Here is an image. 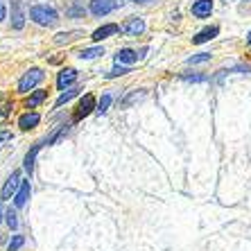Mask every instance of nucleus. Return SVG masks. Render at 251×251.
I'll list each match as a JSON object with an SVG mask.
<instances>
[{"mask_svg": "<svg viewBox=\"0 0 251 251\" xmlns=\"http://www.w3.org/2000/svg\"><path fill=\"white\" fill-rule=\"evenodd\" d=\"M18 188H21V172H12V176L5 181V186H2V193H0V197L2 199H9L12 195L18 193Z\"/></svg>", "mask_w": 251, "mask_h": 251, "instance_id": "nucleus-5", "label": "nucleus"}, {"mask_svg": "<svg viewBox=\"0 0 251 251\" xmlns=\"http://www.w3.org/2000/svg\"><path fill=\"white\" fill-rule=\"evenodd\" d=\"M41 147H43V143H36L34 147H32V152H27V156H25V170H27L29 175L34 172V158H36V154L41 152Z\"/></svg>", "mask_w": 251, "mask_h": 251, "instance_id": "nucleus-15", "label": "nucleus"}, {"mask_svg": "<svg viewBox=\"0 0 251 251\" xmlns=\"http://www.w3.org/2000/svg\"><path fill=\"white\" fill-rule=\"evenodd\" d=\"M7 224H9V228H16L18 226V220H16V210H12V208H9V210H7Z\"/></svg>", "mask_w": 251, "mask_h": 251, "instance_id": "nucleus-23", "label": "nucleus"}, {"mask_svg": "<svg viewBox=\"0 0 251 251\" xmlns=\"http://www.w3.org/2000/svg\"><path fill=\"white\" fill-rule=\"evenodd\" d=\"M220 34V29L217 27H206V29H201L197 36H193V43H206V41H210V39H215V36Z\"/></svg>", "mask_w": 251, "mask_h": 251, "instance_id": "nucleus-13", "label": "nucleus"}, {"mask_svg": "<svg viewBox=\"0 0 251 251\" xmlns=\"http://www.w3.org/2000/svg\"><path fill=\"white\" fill-rule=\"evenodd\" d=\"M29 18H32L36 25H43V27H50V25H54L59 21L57 12H54L52 7H48V5L32 7V9H29Z\"/></svg>", "mask_w": 251, "mask_h": 251, "instance_id": "nucleus-1", "label": "nucleus"}, {"mask_svg": "<svg viewBox=\"0 0 251 251\" xmlns=\"http://www.w3.org/2000/svg\"><path fill=\"white\" fill-rule=\"evenodd\" d=\"M82 36V32H64V34H57V39H54V43H68V41H73V39H79Z\"/></svg>", "mask_w": 251, "mask_h": 251, "instance_id": "nucleus-18", "label": "nucleus"}, {"mask_svg": "<svg viewBox=\"0 0 251 251\" xmlns=\"http://www.w3.org/2000/svg\"><path fill=\"white\" fill-rule=\"evenodd\" d=\"M46 98H48V91H34V93L29 95V100H27V109H34V106H39Z\"/></svg>", "mask_w": 251, "mask_h": 251, "instance_id": "nucleus-16", "label": "nucleus"}, {"mask_svg": "<svg viewBox=\"0 0 251 251\" xmlns=\"http://www.w3.org/2000/svg\"><path fill=\"white\" fill-rule=\"evenodd\" d=\"M100 54H104L102 48H86V50H82V52H77V57L79 59H95V57H100Z\"/></svg>", "mask_w": 251, "mask_h": 251, "instance_id": "nucleus-17", "label": "nucleus"}, {"mask_svg": "<svg viewBox=\"0 0 251 251\" xmlns=\"http://www.w3.org/2000/svg\"><path fill=\"white\" fill-rule=\"evenodd\" d=\"M0 215H2V213H0Z\"/></svg>", "mask_w": 251, "mask_h": 251, "instance_id": "nucleus-31", "label": "nucleus"}, {"mask_svg": "<svg viewBox=\"0 0 251 251\" xmlns=\"http://www.w3.org/2000/svg\"><path fill=\"white\" fill-rule=\"evenodd\" d=\"M39 123H41V116H39V113H23V116L18 118V127L23 129V131L34 129Z\"/></svg>", "mask_w": 251, "mask_h": 251, "instance_id": "nucleus-9", "label": "nucleus"}, {"mask_svg": "<svg viewBox=\"0 0 251 251\" xmlns=\"http://www.w3.org/2000/svg\"><path fill=\"white\" fill-rule=\"evenodd\" d=\"M77 93H79V88H70V91L61 93V95H59V100H57V106H61V104H66V102H70V100L75 98Z\"/></svg>", "mask_w": 251, "mask_h": 251, "instance_id": "nucleus-19", "label": "nucleus"}, {"mask_svg": "<svg viewBox=\"0 0 251 251\" xmlns=\"http://www.w3.org/2000/svg\"><path fill=\"white\" fill-rule=\"evenodd\" d=\"M204 61H210V54H208V52L195 54V57H190V59H188V64H204Z\"/></svg>", "mask_w": 251, "mask_h": 251, "instance_id": "nucleus-22", "label": "nucleus"}, {"mask_svg": "<svg viewBox=\"0 0 251 251\" xmlns=\"http://www.w3.org/2000/svg\"><path fill=\"white\" fill-rule=\"evenodd\" d=\"M140 98H143V93H138V91H134V93L129 95L127 100H123V106H129V104H131V102H136V100H140Z\"/></svg>", "mask_w": 251, "mask_h": 251, "instance_id": "nucleus-25", "label": "nucleus"}, {"mask_svg": "<svg viewBox=\"0 0 251 251\" xmlns=\"http://www.w3.org/2000/svg\"><path fill=\"white\" fill-rule=\"evenodd\" d=\"M131 2H150V0H131Z\"/></svg>", "mask_w": 251, "mask_h": 251, "instance_id": "nucleus-29", "label": "nucleus"}, {"mask_svg": "<svg viewBox=\"0 0 251 251\" xmlns=\"http://www.w3.org/2000/svg\"><path fill=\"white\" fill-rule=\"evenodd\" d=\"M127 73H131V70H129V68H125V66H116V68H113L111 73H106V77H109V79H113V77L127 75Z\"/></svg>", "mask_w": 251, "mask_h": 251, "instance_id": "nucleus-21", "label": "nucleus"}, {"mask_svg": "<svg viewBox=\"0 0 251 251\" xmlns=\"http://www.w3.org/2000/svg\"><path fill=\"white\" fill-rule=\"evenodd\" d=\"M93 109H95V98L91 93H86L82 100H79V106H77V111H75V123L82 120V118H86Z\"/></svg>", "mask_w": 251, "mask_h": 251, "instance_id": "nucleus-4", "label": "nucleus"}, {"mask_svg": "<svg viewBox=\"0 0 251 251\" xmlns=\"http://www.w3.org/2000/svg\"><path fill=\"white\" fill-rule=\"evenodd\" d=\"M210 12H213V0H197V2L193 5V14L197 18L210 16Z\"/></svg>", "mask_w": 251, "mask_h": 251, "instance_id": "nucleus-10", "label": "nucleus"}, {"mask_svg": "<svg viewBox=\"0 0 251 251\" xmlns=\"http://www.w3.org/2000/svg\"><path fill=\"white\" fill-rule=\"evenodd\" d=\"M247 41H249V46H251V32H249V36H247Z\"/></svg>", "mask_w": 251, "mask_h": 251, "instance_id": "nucleus-30", "label": "nucleus"}, {"mask_svg": "<svg viewBox=\"0 0 251 251\" xmlns=\"http://www.w3.org/2000/svg\"><path fill=\"white\" fill-rule=\"evenodd\" d=\"M143 54H145V50H140V54H138V52H134V50L125 48V50H120V52L116 54V64H131V61H138Z\"/></svg>", "mask_w": 251, "mask_h": 251, "instance_id": "nucleus-8", "label": "nucleus"}, {"mask_svg": "<svg viewBox=\"0 0 251 251\" xmlns=\"http://www.w3.org/2000/svg\"><path fill=\"white\" fill-rule=\"evenodd\" d=\"M5 5H2V2H0V21H2V18H5Z\"/></svg>", "mask_w": 251, "mask_h": 251, "instance_id": "nucleus-28", "label": "nucleus"}, {"mask_svg": "<svg viewBox=\"0 0 251 251\" xmlns=\"http://www.w3.org/2000/svg\"><path fill=\"white\" fill-rule=\"evenodd\" d=\"M41 79H43V70L41 68H29L27 73L21 77V82H18V93H27L29 88H34Z\"/></svg>", "mask_w": 251, "mask_h": 251, "instance_id": "nucleus-2", "label": "nucleus"}, {"mask_svg": "<svg viewBox=\"0 0 251 251\" xmlns=\"http://www.w3.org/2000/svg\"><path fill=\"white\" fill-rule=\"evenodd\" d=\"M120 5V0H91V14L95 16H106V14H111L116 7Z\"/></svg>", "mask_w": 251, "mask_h": 251, "instance_id": "nucleus-3", "label": "nucleus"}, {"mask_svg": "<svg viewBox=\"0 0 251 251\" xmlns=\"http://www.w3.org/2000/svg\"><path fill=\"white\" fill-rule=\"evenodd\" d=\"M29 193H32V186H29V181H23V183H21V188H18V193L14 195V206H16V208H23V206L27 204Z\"/></svg>", "mask_w": 251, "mask_h": 251, "instance_id": "nucleus-6", "label": "nucleus"}, {"mask_svg": "<svg viewBox=\"0 0 251 251\" xmlns=\"http://www.w3.org/2000/svg\"><path fill=\"white\" fill-rule=\"evenodd\" d=\"M183 79H186V82H206L208 77L206 75H183Z\"/></svg>", "mask_w": 251, "mask_h": 251, "instance_id": "nucleus-26", "label": "nucleus"}, {"mask_svg": "<svg viewBox=\"0 0 251 251\" xmlns=\"http://www.w3.org/2000/svg\"><path fill=\"white\" fill-rule=\"evenodd\" d=\"M7 138H12V134H9V131H2V134H0V143H5Z\"/></svg>", "mask_w": 251, "mask_h": 251, "instance_id": "nucleus-27", "label": "nucleus"}, {"mask_svg": "<svg viewBox=\"0 0 251 251\" xmlns=\"http://www.w3.org/2000/svg\"><path fill=\"white\" fill-rule=\"evenodd\" d=\"M109 104H111V95H102V100H100V104H98V111L104 113L109 109Z\"/></svg>", "mask_w": 251, "mask_h": 251, "instance_id": "nucleus-24", "label": "nucleus"}, {"mask_svg": "<svg viewBox=\"0 0 251 251\" xmlns=\"http://www.w3.org/2000/svg\"><path fill=\"white\" fill-rule=\"evenodd\" d=\"M12 25L14 29H21L25 25V16L21 12V0H14V14H12Z\"/></svg>", "mask_w": 251, "mask_h": 251, "instance_id": "nucleus-14", "label": "nucleus"}, {"mask_svg": "<svg viewBox=\"0 0 251 251\" xmlns=\"http://www.w3.org/2000/svg\"><path fill=\"white\" fill-rule=\"evenodd\" d=\"M123 29L127 32V34H131V36H138V34L145 32V23H143V18H131V21L125 23Z\"/></svg>", "mask_w": 251, "mask_h": 251, "instance_id": "nucleus-12", "label": "nucleus"}, {"mask_svg": "<svg viewBox=\"0 0 251 251\" xmlns=\"http://www.w3.org/2000/svg\"><path fill=\"white\" fill-rule=\"evenodd\" d=\"M77 79V70L75 68H66V70H61V73H59V77H57V86L61 88V91H64L66 86H68V84H73Z\"/></svg>", "mask_w": 251, "mask_h": 251, "instance_id": "nucleus-11", "label": "nucleus"}, {"mask_svg": "<svg viewBox=\"0 0 251 251\" xmlns=\"http://www.w3.org/2000/svg\"><path fill=\"white\" fill-rule=\"evenodd\" d=\"M23 245H25V238H23V235H14L12 242L7 245V251H18Z\"/></svg>", "mask_w": 251, "mask_h": 251, "instance_id": "nucleus-20", "label": "nucleus"}, {"mask_svg": "<svg viewBox=\"0 0 251 251\" xmlns=\"http://www.w3.org/2000/svg\"><path fill=\"white\" fill-rule=\"evenodd\" d=\"M120 32V25H116V23H109V25H102L100 29H95L93 32V41H102V39H106V36H111V34H118Z\"/></svg>", "mask_w": 251, "mask_h": 251, "instance_id": "nucleus-7", "label": "nucleus"}]
</instances>
